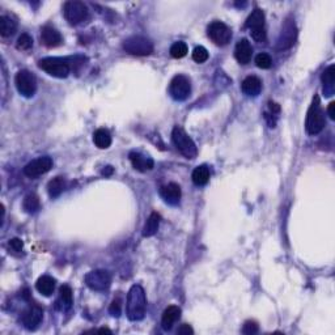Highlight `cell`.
<instances>
[{"instance_id": "cell-1", "label": "cell", "mask_w": 335, "mask_h": 335, "mask_svg": "<svg viewBox=\"0 0 335 335\" xmlns=\"http://www.w3.org/2000/svg\"><path fill=\"white\" fill-rule=\"evenodd\" d=\"M147 297L143 287L133 284L127 293L126 314L130 321H140L146 316Z\"/></svg>"}, {"instance_id": "cell-2", "label": "cell", "mask_w": 335, "mask_h": 335, "mask_svg": "<svg viewBox=\"0 0 335 335\" xmlns=\"http://www.w3.org/2000/svg\"><path fill=\"white\" fill-rule=\"evenodd\" d=\"M325 113H323L322 106H321V100L316 95L313 97L309 110H308V114H306L305 130L309 135H317V133H319L325 128Z\"/></svg>"}, {"instance_id": "cell-3", "label": "cell", "mask_w": 335, "mask_h": 335, "mask_svg": "<svg viewBox=\"0 0 335 335\" xmlns=\"http://www.w3.org/2000/svg\"><path fill=\"white\" fill-rule=\"evenodd\" d=\"M172 139L181 155H183L186 159H195L196 155H198V148H196L194 140L187 135V132L183 130L182 127L176 126L173 128Z\"/></svg>"}, {"instance_id": "cell-4", "label": "cell", "mask_w": 335, "mask_h": 335, "mask_svg": "<svg viewBox=\"0 0 335 335\" xmlns=\"http://www.w3.org/2000/svg\"><path fill=\"white\" fill-rule=\"evenodd\" d=\"M123 50L130 55L147 56L153 52V43L143 36H132L123 42Z\"/></svg>"}, {"instance_id": "cell-5", "label": "cell", "mask_w": 335, "mask_h": 335, "mask_svg": "<svg viewBox=\"0 0 335 335\" xmlns=\"http://www.w3.org/2000/svg\"><path fill=\"white\" fill-rule=\"evenodd\" d=\"M39 69L43 70L50 76L58 79H64L70 75V64L62 58H45L38 62Z\"/></svg>"}, {"instance_id": "cell-6", "label": "cell", "mask_w": 335, "mask_h": 335, "mask_svg": "<svg viewBox=\"0 0 335 335\" xmlns=\"http://www.w3.org/2000/svg\"><path fill=\"white\" fill-rule=\"evenodd\" d=\"M63 13H64L65 20L69 21L71 25H78L88 19V8L82 2L78 0H70L64 3L63 7Z\"/></svg>"}, {"instance_id": "cell-7", "label": "cell", "mask_w": 335, "mask_h": 335, "mask_svg": "<svg viewBox=\"0 0 335 335\" xmlns=\"http://www.w3.org/2000/svg\"><path fill=\"white\" fill-rule=\"evenodd\" d=\"M15 84L21 96L26 98H30L34 96L37 91V79L32 72L28 70H21L16 74L15 78Z\"/></svg>"}, {"instance_id": "cell-8", "label": "cell", "mask_w": 335, "mask_h": 335, "mask_svg": "<svg viewBox=\"0 0 335 335\" xmlns=\"http://www.w3.org/2000/svg\"><path fill=\"white\" fill-rule=\"evenodd\" d=\"M169 93L176 101H185L191 93V83L185 75H177L172 79L169 85Z\"/></svg>"}, {"instance_id": "cell-9", "label": "cell", "mask_w": 335, "mask_h": 335, "mask_svg": "<svg viewBox=\"0 0 335 335\" xmlns=\"http://www.w3.org/2000/svg\"><path fill=\"white\" fill-rule=\"evenodd\" d=\"M207 34H209L212 42L218 46L228 45L232 39L231 28L222 21H214L212 24H210Z\"/></svg>"}, {"instance_id": "cell-10", "label": "cell", "mask_w": 335, "mask_h": 335, "mask_svg": "<svg viewBox=\"0 0 335 335\" xmlns=\"http://www.w3.org/2000/svg\"><path fill=\"white\" fill-rule=\"evenodd\" d=\"M85 284L93 291L108 290L111 284V275L106 270H93L85 275Z\"/></svg>"}, {"instance_id": "cell-11", "label": "cell", "mask_w": 335, "mask_h": 335, "mask_svg": "<svg viewBox=\"0 0 335 335\" xmlns=\"http://www.w3.org/2000/svg\"><path fill=\"white\" fill-rule=\"evenodd\" d=\"M52 168V160L49 156L38 157L33 160L29 164H26L24 168V174L29 178H36V177L42 176L45 173L49 172Z\"/></svg>"}, {"instance_id": "cell-12", "label": "cell", "mask_w": 335, "mask_h": 335, "mask_svg": "<svg viewBox=\"0 0 335 335\" xmlns=\"http://www.w3.org/2000/svg\"><path fill=\"white\" fill-rule=\"evenodd\" d=\"M42 318H43L42 309L37 305H30L29 308L23 313L21 322H23L25 329L36 330L39 326V323H41V321H42Z\"/></svg>"}, {"instance_id": "cell-13", "label": "cell", "mask_w": 335, "mask_h": 335, "mask_svg": "<svg viewBox=\"0 0 335 335\" xmlns=\"http://www.w3.org/2000/svg\"><path fill=\"white\" fill-rule=\"evenodd\" d=\"M295 39H296V26H295V23H286L283 30L280 33L279 39H278V49H290L291 46L295 43Z\"/></svg>"}, {"instance_id": "cell-14", "label": "cell", "mask_w": 335, "mask_h": 335, "mask_svg": "<svg viewBox=\"0 0 335 335\" xmlns=\"http://www.w3.org/2000/svg\"><path fill=\"white\" fill-rule=\"evenodd\" d=\"M41 42L46 46V47H58L59 45H62L63 39L60 33L52 28V26H43L41 30Z\"/></svg>"}, {"instance_id": "cell-15", "label": "cell", "mask_w": 335, "mask_h": 335, "mask_svg": "<svg viewBox=\"0 0 335 335\" xmlns=\"http://www.w3.org/2000/svg\"><path fill=\"white\" fill-rule=\"evenodd\" d=\"M251 55H253V47L250 42L246 38L240 39L234 49V56L237 59V62L240 64H247L251 60Z\"/></svg>"}, {"instance_id": "cell-16", "label": "cell", "mask_w": 335, "mask_h": 335, "mask_svg": "<svg viewBox=\"0 0 335 335\" xmlns=\"http://www.w3.org/2000/svg\"><path fill=\"white\" fill-rule=\"evenodd\" d=\"M160 195L163 196V199L166 203L176 206L178 205L179 199H181V187L177 183L170 182L168 185H164L160 189Z\"/></svg>"}, {"instance_id": "cell-17", "label": "cell", "mask_w": 335, "mask_h": 335, "mask_svg": "<svg viewBox=\"0 0 335 335\" xmlns=\"http://www.w3.org/2000/svg\"><path fill=\"white\" fill-rule=\"evenodd\" d=\"M130 161L132 164L133 169L139 170V172H148L153 169V160L151 157H147L139 152H131L130 153Z\"/></svg>"}, {"instance_id": "cell-18", "label": "cell", "mask_w": 335, "mask_h": 335, "mask_svg": "<svg viewBox=\"0 0 335 335\" xmlns=\"http://www.w3.org/2000/svg\"><path fill=\"white\" fill-rule=\"evenodd\" d=\"M181 317V308L176 305L168 306L163 313L161 317V325H163L164 330H170L173 325L177 322Z\"/></svg>"}, {"instance_id": "cell-19", "label": "cell", "mask_w": 335, "mask_h": 335, "mask_svg": "<svg viewBox=\"0 0 335 335\" xmlns=\"http://www.w3.org/2000/svg\"><path fill=\"white\" fill-rule=\"evenodd\" d=\"M241 89L249 97H257L262 91V82L257 76H247L241 84Z\"/></svg>"}, {"instance_id": "cell-20", "label": "cell", "mask_w": 335, "mask_h": 335, "mask_svg": "<svg viewBox=\"0 0 335 335\" xmlns=\"http://www.w3.org/2000/svg\"><path fill=\"white\" fill-rule=\"evenodd\" d=\"M323 84V92L326 96H331L334 93V82H335V65H329L327 69L323 71L321 76Z\"/></svg>"}, {"instance_id": "cell-21", "label": "cell", "mask_w": 335, "mask_h": 335, "mask_svg": "<svg viewBox=\"0 0 335 335\" xmlns=\"http://www.w3.org/2000/svg\"><path fill=\"white\" fill-rule=\"evenodd\" d=\"M36 288L43 296H50L55 290V279L49 277V275H43L37 280Z\"/></svg>"}, {"instance_id": "cell-22", "label": "cell", "mask_w": 335, "mask_h": 335, "mask_svg": "<svg viewBox=\"0 0 335 335\" xmlns=\"http://www.w3.org/2000/svg\"><path fill=\"white\" fill-rule=\"evenodd\" d=\"M246 28H249L251 30H257V29H263L264 28V12L259 8L254 10L251 12V15L247 17L246 20Z\"/></svg>"}, {"instance_id": "cell-23", "label": "cell", "mask_w": 335, "mask_h": 335, "mask_svg": "<svg viewBox=\"0 0 335 335\" xmlns=\"http://www.w3.org/2000/svg\"><path fill=\"white\" fill-rule=\"evenodd\" d=\"M160 220H161V216L157 212H152L150 215V218L147 219L146 225L143 228V236L144 237H152L157 233L160 227Z\"/></svg>"}, {"instance_id": "cell-24", "label": "cell", "mask_w": 335, "mask_h": 335, "mask_svg": "<svg viewBox=\"0 0 335 335\" xmlns=\"http://www.w3.org/2000/svg\"><path fill=\"white\" fill-rule=\"evenodd\" d=\"M93 142L96 147L100 150H106L111 146V135L108 130L105 128H98L93 133Z\"/></svg>"}, {"instance_id": "cell-25", "label": "cell", "mask_w": 335, "mask_h": 335, "mask_svg": "<svg viewBox=\"0 0 335 335\" xmlns=\"http://www.w3.org/2000/svg\"><path fill=\"white\" fill-rule=\"evenodd\" d=\"M192 182L196 186H205L210 181V169L207 165H199L196 166L194 172H192Z\"/></svg>"}, {"instance_id": "cell-26", "label": "cell", "mask_w": 335, "mask_h": 335, "mask_svg": "<svg viewBox=\"0 0 335 335\" xmlns=\"http://www.w3.org/2000/svg\"><path fill=\"white\" fill-rule=\"evenodd\" d=\"M17 23L10 16L0 17V36L7 38V37L13 36L16 33Z\"/></svg>"}, {"instance_id": "cell-27", "label": "cell", "mask_w": 335, "mask_h": 335, "mask_svg": "<svg viewBox=\"0 0 335 335\" xmlns=\"http://www.w3.org/2000/svg\"><path fill=\"white\" fill-rule=\"evenodd\" d=\"M65 187V181L63 177H55L52 178L51 181L47 185V192L51 198H58L60 194L63 192Z\"/></svg>"}, {"instance_id": "cell-28", "label": "cell", "mask_w": 335, "mask_h": 335, "mask_svg": "<svg viewBox=\"0 0 335 335\" xmlns=\"http://www.w3.org/2000/svg\"><path fill=\"white\" fill-rule=\"evenodd\" d=\"M56 304L62 305V309H70L72 305V290L70 286H62L59 290V300Z\"/></svg>"}, {"instance_id": "cell-29", "label": "cell", "mask_w": 335, "mask_h": 335, "mask_svg": "<svg viewBox=\"0 0 335 335\" xmlns=\"http://www.w3.org/2000/svg\"><path fill=\"white\" fill-rule=\"evenodd\" d=\"M39 206H41V203H39V198L36 195V194H28V195L24 198V202H23V209L24 211L28 212V214H34V212H37L39 210Z\"/></svg>"}, {"instance_id": "cell-30", "label": "cell", "mask_w": 335, "mask_h": 335, "mask_svg": "<svg viewBox=\"0 0 335 335\" xmlns=\"http://www.w3.org/2000/svg\"><path fill=\"white\" fill-rule=\"evenodd\" d=\"M186 54H187V45L182 41L174 42L170 46V55L174 59L183 58V56H186Z\"/></svg>"}, {"instance_id": "cell-31", "label": "cell", "mask_w": 335, "mask_h": 335, "mask_svg": "<svg viewBox=\"0 0 335 335\" xmlns=\"http://www.w3.org/2000/svg\"><path fill=\"white\" fill-rule=\"evenodd\" d=\"M16 47L19 50H29L33 47V38L32 37L28 34V33H23L21 36L17 38V42H16Z\"/></svg>"}, {"instance_id": "cell-32", "label": "cell", "mask_w": 335, "mask_h": 335, "mask_svg": "<svg viewBox=\"0 0 335 335\" xmlns=\"http://www.w3.org/2000/svg\"><path fill=\"white\" fill-rule=\"evenodd\" d=\"M255 64H257V67H259V69L267 70L270 69L271 64H273V59H271V56L269 55V54H266V52H260V54L257 55V58H255Z\"/></svg>"}, {"instance_id": "cell-33", "label": "cell", "mask_w": 335, "mask_h": 335, "mask_svg": "<svg viewBox=\"0 0 335 335\" xmlns=\"http://www.w3.org/2000/svg\"><path fill=\"white\" fill-rule=\"evenodd\" d=\"M192 59H194L196 63L207 62V59H209V51H207V49L203 47V46H196L194 51H192Z\"/></svg>"}, {"instance_id": "cell-34", "label": "cell", "mask_w": 335, "mask_h": 335, "mask_svg": "<svg viewBox=\"0 0 335 335\" xmlns=\"http://www.w3.org/2000/svg\"><path fill=\"white\" fill-rule=\"evenodd\" d=\"M109 313H110L113 317H119L120 313H122V304H120L119 299L113 300V303L109 306Z\"/></svg>"}, {"instance_id": "cell-35", "label": "cell", "mask_w": 335, "mask_h": 335, "mask_svg": "<svg viewBox=\"0 0 335 335\" xmlns=\"http://www.w3.org/2000/svg\"><path fill=\"white\" fill-rule=\"evenodd\" d=\"M258 323L255 322V321H246L244 325V327H242V332L246 335H253L255 334V332H258Z\"/></svg>"}, {"instance_id": "cell-36", "label": "cell", "mask_w": 335, "mask_h": 335, "mask_svg": "<svg viewBox=\"0 0 335 335\" xmlns=\"http://www.w3.org/2000/svg\"><path fill=\"white\" fill-rule=\"evenodd\" d=\"M8 246H10V249L13 253H21L24 247V242L20 238H12V240H10Z\"/></svg>"}, {"instance_id": "cell-37", "label": "cell", "mask_w": 335, "mask_h": 335, "mask_svg": "<svg viewBox=\"0 0 335 335\" xmlns=\"http://www.w3.org/2000/svg\"><path fill=\"white\" fill-rule=\"evenodd\" d=\"M250 34L254 41H257V42H263V41H266V29H264V28L263 29L251 30Z\"/></svg>"}, {"instance_id": "cell-38", "label": "cell", "mask_w": 335, "mask_h": 335, "mask_svg": "<svg viewBox=\"0 0 335 335\" xmlns=\"http://www.w3.org/2000/svg\"><path fill=\"white\" fill-rule=\"evenodd\" d=\"M177 334L192 335L194 334V330H192V327L190 325H187V323H183V325H181L178 327V330H177Z\"/></svg>"}, {"instance_id": "cell-39", "label": "cell", "mask_w": 335, "mask_h": 335, "mask_svg": "<svg viewBox=\"0 0 335 335\" xmlns=\"http://www.w3.org/2000/svg\"><path fill=\"white\" fill-rule=\"evenodd\" d=\"M327 113H329V117L331 119H335V102H330L329 108H327Z\"/></svg>"}, {"instance_id": "cell-40", "label": "cell", "mask_w": 335, "mask_h": 335, "mask_svg": "<svg viewBox=\"0 0 335 335\" xmlns=\"http://www.w3.org/2000/svg\"><path fill=\"white\" fill-rule=\"evenodd\" d=\"M269 108H270V110L273 111V114L279 113L280 111V106L278 104H275V102H269Z\"/></svg>"}, {"instance_id": "cell-41", "label": "cell", "mask_w": 335, "mask_h": 335, "mask_svg": "<svg viewBox=\"0 0 335 335\" xmlns=\"http://www.w3.org/2000/svg\"><path fill=\"white\" fill-rule=\"evenodd\" d=\"M113 172H114V169L111 168V166H106V168L102 170V174H104V176H110V174H113Z\"/></svg>"}, {"instance_id": "cell-42", "label": "cell", "mask_w": 335, "mask_h": 335, "mask_svg": "<svg viewBox=\"0 0 335 335\" xmlns=\"http://www.w3.org/2000/svg\"><path fill=\"white\" fill-rule=\"evenodd\" d=\"M98 332H108V334H111V331L109 329H100Z\"/></svg>"}]
</instances>
